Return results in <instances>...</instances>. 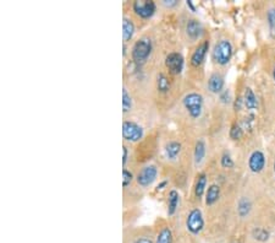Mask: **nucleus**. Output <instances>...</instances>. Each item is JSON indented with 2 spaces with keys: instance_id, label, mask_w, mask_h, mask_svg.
I'll return each instance as SVG.
<instances>
[{
  "instance_id": "1",
  "label": "nucleus",
  "mask_w": 275,
  "mask_h": 243,
  "mask_svg": "<svg viewBox=\"0 0 275 243\" xmlns=\"http://www.w3.org/2000/svg\"><path fill=\"white\" fill-rule=\"evenodd\" d=\"M153 44L152 40L148 37H142L138 40H136L135 44L132 47V51H131V57H132V61H135L137 65H142L147 61V59L149 58L150 53H152Z\"/></svg>"
},
{
  "instance_id": "2",
  "label": "nucleus",
  "mask_w": 275,
  "mask_h": 243,
  "mask_svg": "<svg viewBox=\"0 0 275 243\" xmlns=\"http://www.w3.org/2000/svg\"><path fill=\"white\" fill-rule=\"evenodd\" d=\"M203 96L198 92H188L183 100V108L192 119H198L203 112Z\"/></svg>"
},
{
  "instance_id": "3",
  "label": "nucleus",
  "mask_w": 275,
  "mask_h": 243,
  "mask_svg": "<svg viewBox=\"0 0 275 243\" xmlns=\"http://www.w3.org/2000/svg\"><path fill=\"white\" fill-rule=\"evenodd\" d=\"M233 57V44L230 40H221L214 46L213 49V59L219 65H226Z\"/></svg>"
},
{
  "instance_id": "4",
  "label": "nucleus",
  "mask_w": 275,
  "mask_h": 243,
  "mask_svg": "<svg viewBox=\"0 0 275 243\" xmlns=\"http://www.w3.org/2000/svg\"><path fill=\"white\" fill-rule=\"evenodd\" d=\"M145 137V130L138 123L133 121H124L123 138L128 142H138Z\"/></svg>"
},
{
  "instance_id": "5",
  "label": "nucleus",
  "mask_w": 275,
  "mask_h": 243,
  "mask_svg": "<svg viewBox=\"0 0 275 243\" xmlns=\"http://www.w3.org/2000/svg\"><path fill=\"white\" fill-rule=\"evenodd\" d=\"M186 228L190 233L197 236L204 228V218L202 211L198 208L192 209L186 216Z\"/></svg>"
},
{
  "instance_id": "6",
  "label": "nucleus",
  "mask_w": 275,
  "mask_h": 243,
  "mask_svg": "<svg viewBox=\"0 0 275 243\" xmlns=\"http://www.w3.org/2000/svg\"><path fill=\"white\" fill-rule=\"evenodd\" d=\"M159 171L155 165H147L137 173L136 182L141 188H148L157 181Z\"/></svg>"
},
{
  "instance_id": "7",
  "label": "nucleus",
  "mask_w": 275,
  "mask_h": 243,
  "mask_svg": "<svg viewBox=\"0 0 275 243\" xmlns=\"http://www.w3.org/2000/svg\"><path fill=\"white\" fill-rule=\"evenodd\" d=\"M155 5L154 1L152 0H137L132 4V10L138 18L141 19H150L155 13Z\"/></svg>"
},
{
  "instance_id": "8",
  "label": "nucleus",
  "mask_w": 275,
  "mask_h": 243,
  "mask_svg": "<svg viewBox=\"0 0 275 243\" xmlns=\"http://www.w3.org/2000/svg\"><path fill=\"white\" fill-rule=\"evenodd\" d=\"M165 66L168 68V70L171 74L179 75L183 70V66H185V59H183V54L179 53V52L169 53L165 58Z\"/></svg>"
},
{
  "instance_id": "9",
  "label": "nucleus",
  "mask_w": 275,
  "mask_h": 243,
  "mask_svg": "<svg viewBox=\"0 0 275 243\" xmlns=\"http://www.w3.org/2000/svg\"><path fill=\"white\" fill-rule=\"evenodd\" d=\"M265 166V156L262 151L256 150L251 154L250 159H248V167H250L251 172L259 173L262 172L263 168Z\"/></svg>"
},
{
  "instance_id": "10",
  "label": "nucleus",
  "mask_w": 275,
  "mask_h": 243,
  "mask_svg": "<svg viewBox=\"0 0 275 243\" xmlns=\"http://www.w3.org/2000/svg\"><path fill=\"white\" fill-rule=\"evenodd\" d=\"M208 48H209V42H208V40L202 42V43L193 51L192 56H191V65L195 66V68H198L200 65H202V63L204 61L205 56H207Z\"/></svg>"
},
{
  "instance_id": "11",
  "label": "nucleus",
  "mask_w": 275,
  "mask_h": 243,
  "mask_svg": "<svg viewBox=\"0 0 275 243\" xmlns=\"http://www.w3.org/2000/svg\"><path fill=\"white\" fill-rule=\"evenodd\" d=\"M203 33L202 23L196 19H191L188 20V22L186 23V35L190 40H196L201 37V35Z\"/></svg>"
},
{
  "instance_id": "12",
  "label": "nucleus",
  "mask_w": 275,
  "mask_h": 243,
  "mask_svg": "<svg viewBox=\"0 0 275 243\" xmlns=\"http://www.w3.org/2000/svg\"><path fill=\"white\" fill-rule=\"evenodd\" d=\"M224 89V78L220 74L214 73L208 79V90L213 94H220Z\"/></svg>"
},
{
  "instance_id": "13",
  "label": "nucleus",
  "mask_w": 275,
  "mask_h": 243,
  "mask_svg": "<svg viewBox=\"0 0 275 243\" xmlns=\"http://www.w3.org/2000/svg\"><path fill=\"white\" fill-rule=\"evenodd\" d=\"M181 150H183V146H181L180 142H176V140H171L164 147L165 156L168 157V160H170V161H175L180 156Z\"/></svg>"
},
{
  "instance_id": "14",
  "label": "nucleus",
  "mask_w": 275,
  "mask_h": 243,
  "mask_svg": "<svg viewBox=\"0 0 275 243\" xmlns=\"http://www.w3.org/2000/svg\"><path fill=\"white\" fill-rule=\"evenodd\" d=\"M179 205H180V194L176 189H171L168 194V215H175Z\"/></svg>"
},
{
  "instance_id": "15",
  "label": "nucleus",
  "mask_w": 275,
  "mask_h": 243,
  "mask_svg": "<svg viewBox=\"0 0 275 243\" xmlns=\"http://www.w3.org/2000/svg\"><path fill=\"white\" fill-rule=\"evenodd\" d=\"M243 104H245L246 108L250 109V111H255V109H257L258 107L257 96H256L253 90L250 89V87H247V89L245 90V95H243Z\"/></svg>"
},
{
  "instance_id": "16",
  "label": "nucleus",
  "mask_w": 275,
  "mask_h": 243,
  "mask_svg": "<svg viewBox=\"0 0 275 243\" xmlns=\"http://www.w3.org/2000/svg\"><path fill=\"white\" fill-rule=\"evenodd\" d=\"M220 198V187L218 184H212L205 192V204L208 206L214 205Z\"/></svg>"
},
{
  "instance_id": "17",
  "label": "nucleus",
  "mask_w": 275,
  "mask_h": 243,
  "mask_svg": "<svg viewBox=\"0 0 275 243\" xmlns=\"http://www.w3.org/2000/svg\"><path fill=\"white\" fill-rule=\"evenodd\" d=\"M133 35H135V23L131 19L125 18L123 21V40L124 43L132 40Z\"/></svg>"
},
{
  "instance_id": "18",
  "label": "nucleus",
  "mask_w": 275,
  "mask_h": 243,
  "mask_svg": "<svg viewBox=\"0 0 275 243\" xmlns=\"http://www.w3.org/2000/svg\"><path fill=\"white\" fill-rule=\"evenodd\" d=\"M207 183H208V177L205 173H201V175H198L197 181H196V185H195L196 198L201 199V198L204 195L205 188H207Z\"/></svg>"
},
{
  "instance_id": "19",
  "label": "nucleus",
  "mask_w": 275,
  "mask_h": 243,
  "mask_svg": "<svg viewBox=\"0 0 275 243\" xmlns=\"http://www.w3.org/2000/svg\"><path fill=\"white\" fill-rule=\"evenodd\" d=\"M205 152H207V149H205L204 142H203V140H198L195 145V151H193V157H195L196 165L202 163V161L205 157Z\"/></svg>"
},
{
  "instance_id": "20",
  "label": "nucleus",
  "mask_w": 275,
  "mask_h": 243,
  "mask_svg": "<svg viewBox=\"0 0 275 243\" xmlns=\"http://www.w3.org/2000/svg\"><path fill=\"white\" fill-rule=\"evenodd\" d=\"M251 209H252V204H251L250 199H247V198H241V199L238 200V213L240 218H246V216L251 213Z\"/></svg>"
},
{
  "instance_id": "21",
  "label": "nucleus",
  "mask_w": 275,
  "mask_h": 243,
  "mask_svg": "<svg viewBox=\"0 0 275 243\" xmlns=\"http://www.w3.org/2000/svg\"><path fill=\"white\" fill-rule=\"evenodd\" d=\"M157 89L162 94H166L170 90V81H169L168 76L165 75V74L160 73L157 76Z\"/></svg>"
},
{
  "instance_id": "22",
  "label": "nucleus",
  "mask_w": 275,
  "mask_h": 243,
  "mask_svg": "<svg viewBox=\"0 0 275 243\" xmlns=\"http://www.w3.org/2000/svg\"><path fill=\"white\" fill-rule=\"evenodd\" d=\"M155 243H173V232L169 227H163L157 236Z\"/></svg>"
},
{
  "instance_id": "23",
  "label": "nucleus",
  "mask_w": 275,
  "mask_h": 243,
  "mask_svg": "<svg viewBox=\"0 0 275 243\" xmlns=\"http://www.w3.org/2000/svg\"><path fill=\"white\" fill-rule=\"evenodd\" d=\"M132 97L128 94V89L124 87L123 89V112L124 113H128L132 109Z\"/></svg>"
},
{
  "instance_id": "24",
  "label": "nucleus",
  "mask_w": 275,
  "mask_h": 243,
  "mask_svg": "<svg viewBox=\"0 0 275 243\" xmlns=\"http://www.w3.org/2000/svg\"><path fill=\"white\" fill-rule=\"evenodd\" d=\"M252 236L255 240L259 241V242H265V241L269 240V232H268L265 228H262V227L255 228L252 232Z\"/></svg>"
},
{
  "instance_id": "25",
  "label": "nucleus",
  "mask_w": 275,
  "mask_h": 243,
  "mask_svg": "<svg viewBox=\"0 0 275 243\" xmlns=\"http://www.w3.org/2000/svg\"><path fill=\"white\" fill-rule=\"evenodd\" d=\"M267 20H268V25H269V32L272 38L275 40V8L270 9L268 11V15H267Z\"/></svg>"
},
{
  "instance_id": "26",
  "label": "nucleus",
  "mask_w": 275,
  "mask_h": 243,
  "mask_svg": "<svg viewBox=\"0 0 275 243\" xmlns=\"http://www.w3.org/2000/svg\"><path fill=\"white\" fill-rule=\"evenodd\" d=\"M133 173L131 171H128V168H124L123 171V187L124 188H128V185L132 183L133 181Z\"/></svg>"
},
{
  "instance_id": "27",
  "label": "nucleus",
  "mask_w": 275,
  "mask_h": 243,
  "mask_svg": "<svg viewBox=\"0 0 275 243\" xmlns=\"http://www.w3.org/2000/svg\"><path fill=\"white\" fill-rule=\"evenodd\" d=\"M242 135H243L242 128H241L238 124H234L233 128H231V130H230V138H231V139L238 140V139H241V138H242Z\"/></svg>"
},
{
  "instance_id": "28",
  "label": "nucleus",
  "mask_w": 275,
  "mask_h": 243,
  "mask_svg": "<svg viewBox=\"0 0 275 243\" xmlns=\"http://www.w3.org/2000/svg\"><path fill=\"white\" fill-rule=\"evenodd\" d=\"M220 165L224 168H233L234 167V160L229 154H224L220 159Z\"/></svg>"
},
{
  "instance_id": "29",
  "label": "nucleus",
  "mask_w": 275,
  "mask_h": 243,
  "mask_svg": "<svg viewBox=\"0 0 275 243\" xmlns=\"http://www.w3.org/2000/svg\"><path fill=\"white\" fill-rule=\"evenodd\" d=\"M231 97H230V92L229 91H224L223 94H221V96H220V100H221V102L223 103H230L231 102Z\"/></svg>"
},
{
  "instance_id": "30",
  "label": "nucleus",
  "mask_w": 275,
  "mask_h": 243,
  "mask_svg": "<svg viewBox=\"0 0 275 243\" xmlns=\"http://www.w3.org/2000/svg\"><path fill=\"white\" fill-rule=\"evenodd\" d=\"M163 5L165 8H174L178 5V0H163Z\"/></svg>"
},
{
  "instance_id": "31",
  "label": "nucleus",
  "mask_w": 275,
  "mask_h": 243,
  "mask_svg": "<svg viewBox=\"0 0 275 243\" xmlns=\"http://www.w3.org/2000/svg\"><path fill=\"white\" fill-rule=\"evenodd\" d=\"M132 243H153V241L150 240V237H138Z\"/></svg>"
},
{
  "instance_id": "32",
  "label": "nucleus",
  "mask_w": 275,
  "mask_h": 243,
  "mask_svg": "<svg viewBox=\"0 0 275 243\" xmlns=\"http://www.w3.org/2000/svg\"><path fill=\"white\" fill-rule=\"evenodd\" d=\"M124 149V156H123V165L126 166V163H128V149L126 146L123 147Z\"/></svg>"
},
{
  "instance_id": "33",
  "label": "nucleus",
  "mask_w": 275,
  "mask_h": 243,
  "mask_svg": "<svg viewBox=\"0 0 275 243\" xmlns=\"http://www.w3.org/2000/svg\"><path fill=\"white\" fill-rule=\"evenodd\" d=\"M186 4H187V6L191 9V10L193 11V13H196V8H195V5H193V1H191V0H187V1H186Z\"/></svg>"
},
{
  "instance_id": "34",
  "label": "nucleus",
  "mask_w": 275,
  "mask_h": 243,
  "mask_svg": "<svg viewBox=\"0 0 275 243\" xmlns=\"http://www.w3.org/2000/svg\"><path fill=\"white\" fill-rule=\"evenodd\" d=\"M166 184H168V182H166V181H164V182H162V183H160V184H158L157 192H159V190L164 189V187H165V185H166Z\"/></svg>"
},
{
  "instance_id": "35",
  "label": "nucleus",
  "mask_w": 275,
  "mask_h": 243,
  "mask_svg": "<svg viewBox=\"0 0 275 243\" xmlns=\"http://www.w3.org/2000/svg\"><path fill=\"white\" fill-rule=\"evenodd\" d=\"M273 79H274L275 81V66H274V70H273Z\"/></svg>"
},
{
  "instance_id": "36",
  "label": "nucleus",
  "mask_w": 275,
  "mask_h": 243,
  "mask_svg": "<svg viewBox=\"0 0 275 243\" xmlns=\"http://www.w3.org/2000/svg\"><path fill=\"white\" fill-rule=\"evenodd\" d=\"M274 173H275V162H274Z\"/></svg>"
},
{
  "instance_id": "37",
  "label": "nucleus",
  "mask_w": 275,
  "mask_h": 243,
  "mask_svg": "<svg viewBox=\"0 0 275 243\" xmlns=\"http://www.w3.org/2000/svg\"><path fill=\"white\" fill-rule=\"evenodd\" d=\"M234 243H238V242H234Z\"/></svg>"
}]
</instances>
